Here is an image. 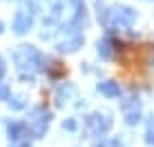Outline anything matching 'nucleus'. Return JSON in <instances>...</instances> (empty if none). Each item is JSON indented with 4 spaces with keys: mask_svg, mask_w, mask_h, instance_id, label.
Returning a JSON list of instances; mask_svg holds the SVG:
<instances>
[{
    "mask_svg": "<svg viewBox=\"0 0 154 147\" xmlns=\"http://www.w3.org/2000/svg\"><path fill=\"white\" fill-rule=\"evenodd\" d=\"M23 132H25V127L20 123H9V127H7V134H9L11 140H18L20 136H23Z\"/></svg>",
    "mask_w": 154,
    "mask_h": 147,
    "instance_id": "nucleus-5",
    "label": "nucleus"
},
{
    "mask_svg": "<svg viewBox=\"0 0 154 147\" xmlns=\"http://www.w3.org/2000/svg\"><path fill=\"white\" fill-rule=\"evenodd\" d=\"M63 127H65V129H69V132H74V129H76V123H74V120H67V123L63 125Z\"/></svg>",
    "mask_w": 154,
    "mask_h": 147,
    "instance_id": "nucleus-9",
    "label": "nucleus"
},
{
    "mask_svg": "<svg viewBox=\"0 0 154 147\" xmlns=\"http://www.w3.org/2000/svg\"><path fill=\"white\" fill-rule=\"evenodd\" d=\"M31 14L34 11H29V9H20V11L16 14V18H14V31L16 34H25V31L31 27V22H34Z\"/></svg>",
    "mask_w": 154,
    "mask_h": 147,
    "instance_id": "nucleus-3",
    "label": "nucleus"
},
{
    "mask_svg": "<svg viewBox=\"0 0 154 147\" xmlns=\"http://www.w3.org/2000/svg\"><path fill=\"white\" fill-rule=\"evenodd\" d=\"M42 58L38 56V51L34 49V47L29 45H23L18 51H16V65H18V69L23 76H31L36 69L40 67Z\"/></svg>",
    "mask_w": 154,
    "mask_h": 147,
    "instance_id": "nucleus-1",
    "label": "nucleus"
},
{
    "mask_svg": "<svg viewBox=\"0 0 154 147\" xmlns=\"http://www.w3.org/2000/svg\"><path fill=\"white\" fill-rule=\"evenodd\" d=\"M5 71H7V67H5V60H2V58H0V78H2V76H5Z\"/></svg>",
    "mask_w": 154,
    "mask_h": 147,
    "instance_id": "nucleus-10",
    "label": "nucleus"
},
{
    "mask_svg": "<svg viewBox=\"0 0 154 147\" xmlns=\"http://www.w3.org/2000/svg\"><path fill=\"white\" fill-rule=\"evenodd\" d=\"M87 125H89V127H92L96 134H105V132L109 129V125H112V123H109V118L98 116V114H96V116H89V118H87Z\"/></svg>",
    "mask_w": 154,
    "mask_h": 147,
    "instance_id": "nucleus-4",
    "label": "nucleus"
},
{
    "mask_svg": "<svg viewBox=\"0 0 154 147\" xmlns=\"http://www.w3.org/2000/svg\"><path fill=\"white\" fill-rule=\"evenodd\" d=\"M0 34H2V22H0Z\"/></svg>",
    "mask_w": 154,
    "mask_h": 147,
    "instance_id": "nucleus-12",
    "label": "nucleus"
},
{
    "mask_svg": "<svg viewBox=\"0 0 154 147\" xmlns=\"http://www.w3.org/2000/svg\"><path fill=\"white\" fill-rule=\"evenodd\" d=\"M47 127H49V114H47L45 109H36L34 118L29 120V134L34 136V138H40V136L47 132Z\"/></svg>",
    "mask_w": 154,
    "mask_h": 147,
    "instance_id": "nucleus-2",
    "label": "nucleus"
},
{
    "mask_svg": "<svg viewBox=\"0 0 154 147\" xmlns=\"http://www.w3.org/2000/svg\"><path fill=\"white\" fill-rule=\"evenodd\" d=\"M11 94H9V89L5 87V85H0V98H9Z\"/></svg>",
    "mask_w": 154,
    "mask_h": 147,
    "instance_id": "nucleus-8",
    "label": "nucleus"
},
{
    "mask_svg": "<svg viewBox=\"0 0 154 147\" xmlns=\"http://www.w3.org/2000/svg\"><path fill=\"white\" fill-rule=\"evenodd\" d=\"M98 89L105 94V96H112V98H114V96H119V87H116L114 82H100Z\"/></svg>",
    "mask_w": 154,
    "mask_h": 147,
    "instance_id": "nucleus-6",
    "label": "nucleus"
},
{
    "mask_svg": "<svg viewBox=\"0 0 154 147\" xmlns=\"http://www.w3.org/2000/svg\"><path fill=\"white\" fill-rule=\"evenodd\" d=\"M9 105H11L14 109H20V107H25V103H23V96H9Z\"/></svg>",
    "mask_w": 154,
    "mask_h": 147,
    "instance_id": "nucleus-7",
    "label": "nucleus"
},
{
    "mask_svg": "<svg viewBox=\"0 0 154 147\" xmlns=\"http://www.w3.org/2000/svg\"><path fill=\"white\" fill-rule=\"evenodd\" d=\"M147 143H154V134H152V132L147 134Z\"/></svg>",
    "mask_w": 154,
    "mask_h": 147,
    "instance_id": "nucleus-11",
    "label": "nucleus"
}]
</instances>
